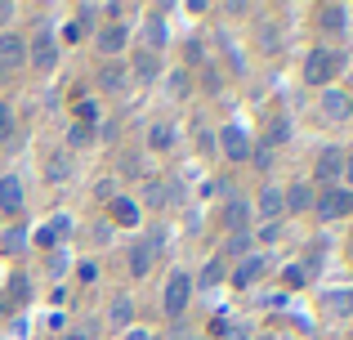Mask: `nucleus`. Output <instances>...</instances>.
Listing matches in <instances>:
<instances>
[{
  "mask_svg": "<svg viewBox=\"0 0 353 340\" xmlns=\"http://www.w3.org/2000/svg\"><path fill=\"white\" fill-rule=\"evenodd\" d=\"M27 59H32V68H41V72H50L54 63H59V41L50 36V23H41V27H36V36H32V50H27Z\"/></svg>",
  "mask_w": 353,
  "mask_h": 340,
  "instance_id": "nucleus-1",
  "label": "nucleus"
},
{
  "mask_svg": "<svg viewBox=\"0 0 353 340\" xmlns=\"http://www.w3.org/2000/svg\"><path fill=\"white\" fill-rule=\"evenodd\" d=\"M336 68H340V54H331V50H313V54H309V63H304V81H309V86H327V81L336 77Z\"/></svg>",
  "mask_w": 353,
  "mask_h": 340,
  "instance_id": "nucleus-2",
  "label": "nucleus"
},
{
  "mask_svg": "<svg viewBox=\"0 0 353 340\" xmlns=\"http://www.w3.org/2000/svg\"><path fill=\"white\" fill-rule=\"evenodd\" d=\"M188 296H192V282H188V273H170V282H165V296H161L165 314H170V318H179L183 309H188Z\"/></svg>",
  "mask_w": 353,
  "mask_h": 340,
  "instance_id": "nucleus-3",
  "label": "nucleus"
},
{
  "mask_svg": "<svg viewBox=\"0 0 353 340\" xmlns=\"http://www.w3.org/2000/svg\"><path fill=\"white\" fill-rule=\"evenodd\" d=\"M313 210H318L322 219H340V215H349V210H353V192L349 188H327Z\"/></svg>",
  "mask_w": 353,
  "mask_h": 340,
  "instance_id": "nucleus-4",
  "label": "nucleus"
},
{
  "mask_svg": "<svg viewBox=\"0 0 353 340\" xmlns=\"http://www.w3.org/2000/svg\"><path fill=\"white\" fill-rule=\"evenodd\" d=\"M349 112H353V99L345 94V90H327V94H322V117H327L331 126L349 121Z\"/></svg>",
  "mask_w": 353,
  "mask_h": 340,
  "instance_id": "nucleus-5",
  "label": "nucleus"
},
{
  "mask_svg": "<svg viewBox=\"0 0 353 340\" xmlns=\"http://www.w3.org/2000/svg\"><path fill=\"white\" fill-rule=\"evenodd\" d=\"M219 143H224V152L233 161H246L250 157V134L241 130V126H224V130H219Z\"/></svg>",
  "mask_w": 353,
  "mask_h": 340,
  "instance_id": "nucleus-6",
  "label": "nucleus"
},
{
  "mask_svg": "<svg viewBox=\"0 0 353 340\" xmlns=\"http://www.w3.org/2000/svg\"><path fill=\"white\" fill-rule=\"evenodd\" d=\"M264 269H268L264 255H241V260H237V273H233V282H237V287H250V282H255Z\"/></svg>",
  "mask_w": 353,
  "mask_h": 340,
  "instance_id": "nucleus-7",
  "label": "nucleus"
},
{
  "mask_svg": "<svg viewBox=\"0 0 353 340\" xmlns=\"http://www.w3.org/2000/svg\"><path fill=\"white\" fill-rule=\"evenodd\" d=\"M340 170H345V152H340V148H327L318 157V170H313V174H318V183H331Z\"/></svg>",
  "mask_w": 353,
  "mask_h": 340,
  "instance_id": "nucleus-8",
  "label": "nucleus"
},
{
  "mask_svg": "<svg viewBox=\"0 0 353 340\" xmlns=\"http://www.w3.org/2000/svg\"><path fill=\"white\" fill-rule=\"evenodd\" d=\"M18 206H23V183H18L14 174H5V179H0V210H5V215H14Z\"/></svg>",
  "mask_w": 353,
  "mask_h": 340,
  "instance_id": "nucleus-9",
  "label": "nucleus"
},
{
  "mask_svg": "<svg viewBox=\"0 0 353 340\" xmlns=\"http://www.w3.org/2000/svg\"><path fill=\"white\" fill-rule=\"evenodd\" d=\"M125 41H130V32L121 23L103 27V32H99V54H121V50H125Z\"/></svg>",
  "mask_w": 353,
  "mask_h": 340,
  "instance_id": "nucleus-10",
  "label": "nucleus"
},
{
  "mask_svg": "<svg viewBox=\"0 0 353 340\" xmlns=\"http://www.w3.org/2000/svg\"><path fill=\"white\" fill-rule=\"evenodd\" d=\"M152 255H157L152 242H134V246H130V273H134V278H143V273L152 269Z\"/></svg>",
  "mask_w": 353,
  "mask_h": 340,
  "instance_id": "nucleus-11",
  "label": "nucleus"
},
{
  "mask_svg": "<svg viewBox=\"0 0 353 340\" xmlns=\"http://www.w3.org/2000/svg\"><path fill=\"white\" fill-rule=\"evenodd\" d=\"M23 54H27V41H23V36H14V32L0 36V63H23Z\"/></svg>",
  "mask_w": 353,
  "mask_h": 340,
  "instance_id": "nucleus-12",
  "label": "nucleus"
},
{
  "mask_svg": "<svg viewBox=\"0 0 353 340\" xmlns=\"http://www.w3.org/2000/svg\"><path fill=\"white\" fill-rule=\"evenodd\" d=\"M282 206H291V210H309V206H313V188H309V183H291V188L282 192Z\"/></svg>",
  "mask_w": 353,
  "mask_h": 340,
  "instance_id": "nucleus-13",
  "label": "nucleus"
},
{
  "mask_svg": "<svg viewBox=\"0 0 353 340\" xmlns=\"http://www.w3.org/2000/svg\"><path fill=\"white\" fill-rule=\"evenodd\" d=\"M318 23L331 27V32H340V27L349 23V9H345V5H322V9H318Z\"/></svg>",
  "mask_w": 353,
  "mask_h": 340,
  "instance_id": "nucleus-14",
  "label": "nucleus"
},
{
  "mask_svg": "<svg viewBox=\"0 0 353 340\" xmlns=\"http://www.w3.org/2000/svg\"><path fill=\"white\" fill-rule=\"evenodd\" d=\"M157 72H161V68H157V54H152V50L134 54V77H139V81H157Z\"/></svg>",
  "mask_w": 353,
  "mask_h": 340,
  "instance_id": "nucleus-15",
  "label": "nucleus"
},
{
  "mask_svg": "<svg viewBox=\"0 0 353 340\" xmlns=\"http://www.w3.org/2000/svg\"><path fill=\"white\" fill-rule=\"evenodd\" d=\"M246 224H250V206H246L241 197H233V201H228V228H233V233H241Z\"/></svg>",
  "mask_w": 353,
  "mask_h": 340,
  "instance_id": "nucleus-16",
  "label": "nucleus"
},
{
  "mask_svg": "<svg viewBox=\"0 0 353 340\" xmlns=\"http://www.w3.org/2000/svg\"><path fill=\"white\" fill-rule=\"evenodd\" d=\"M148 143H152V152H170L174 148V126H152Z\"/></svg>",
  "mask_w": 353,
  "mask_h": 340,
  "instance_id": "nucleus-17",
  "label": "nucleus"
},
{
  "mask_svg": "<svg viewBox=\"0 0 353 340\" xmlns=\"http://www.w3.org/2000/svg\"><path fill=\"white\" fill-rule=\"evenodd\" d=\"M99 86H103L108 94H117V90H125V72H121V68H112V63H108V68L99 72Z\"/></svg>",
  "mask_w": 353,
  "mask_h": 340,
  "instance_id": "nucleus-18",
  "label": "nucleus"
},
{
  "mask_svg": "<svg viewBox=\"0 0 353 340\" xmlns=\"http://www.w3.org/2000/svg\"><path fill=\"white\" fill-rule=\"evenodd\" d=\"M130 309H134V305H130V296H117V300H112V309H108V323L125 327V323H130Z\"/></svg>",
  "mask_w": 353,
  "mask_h": 340,
  "instance_id": "nucleus-19",
  "label": "nucleus"
},
{
  "mask_svg": "<svg viewBox=\"0 0 353 340\" xmlns=\"http://www.w3.org/2000/svg\"><path fill=\"white\" fill-rule=\"evenodd\" d=\"M259 210H264V215H277V210H282V188H264L259 192Z\"/></svg>",
  "mask_w": 353,
  "mask_h": 340,
  "instance_id": "nucleus-20",
  "label": "nucleus"
},
{
  "mask_svg": "<svg viewBox=\"0 0 353 340\" xmlns=\"http://www.w3.org/2000/svg\"><path fill=\"white\" fill-rule=\"evenodd\" d=\"M112 219H117V224H134V219H139V210L130 206L125 197H117V201H112Z\"/></svg>",
  "mask_w": 353,
  "mask_h": 340,
  "instance_id": "nucleus-21",
  "label": "nucleus"
},
{
  "mask_svg": "<svg viewBox=\"0 0 353 340\" xmlns=\"http://www.w3.org/2000/svg\"><path fill=\"white\" fill-rule=\"evenodd\" d=\"M63 233H68V219H50V224L41 228V237H36V242H45V246H50V242H59Z\"/></svg>",
  "mask_w": 353,
  "mask_h": 340,
  "instance_id": "nucleus-22",
  "label": "nucleus"
},
{
  "mask_svg": "<svg viewBox=\"0 0 353 340\" xmlns=\"http://www.w3.org/2000/svg\"><path fill=\"white\" fill-rule=\"evenodd\" d=\"M165 41H170V36H165V23H157V18H152V23H148V45H152V54L161 50Z\"/></svg>",
  "mask_w": 353,
  "mask_h": 340,
  "instance_id": "nucleus-23",
  "label": "nucleus"
},
{
  "mask_svg": "<svg viewBox=\"0 0 353 340\" xmlns=\"http://www.w3.org/2000/svg\"><path fill=\"white\" fill-rule=\"evenodd\" d=\"M68 174H72V157H63V152H59V157L50 161V179L59 183V179H68Z\"/></svg>",
  "mask_w": 353,
  "mask_h": 340,
  "instance_id": "nucleus-24",
  "label": "nucleus"
},
{
  "mask_svg": "<svg viewBox=\"0 0 353 340\" xmlns=\"http://www.w3.org/2000/svg\"><path fill=\"white\" fill-rule=\"evenodd\" d=\"M250 161H255L259 170H268V166H273V143H259V148H250Z\"/></svg>",
  "mask_w": 353,
  "mask_h": 340,
  "instance_id": "nucleus-25",
  "label": "nucleus"
},
{
  "mask_svg": "<svg viewBox=\"0 0 353 340\" xmlns=\"http://www.w3.org/2000/svg\"><path fill=\"white\" fill-rule=\"evenodd\" d=\"M268 139H273V143H286V139H291V121H286V117H277V121L268 126Z\"/></svg>",
  "mask_w": 353,
  "mask_h": 340,
  "instance_id": "nucleus-26",
  "label": "nucleus"
},
{
  "mask_svg": "<svg viewBox=\"0 0 353 340\" xmlns=\"http://www.w3.org/2000/svg\"><path fill=\"white\" fill-rule=\"evenodd\" d=\"M143 197L152 201V206H165V183H157V179H148L143 183Z\"/></svg>",
  "mask_w": 353,
  "mask_h": 340,
  "instance_id": "nucleus-27",
  "label": "nucleus"
},
{
  "mask_svg": "<svg viewBox=\"0 0 353 340\" xmlns=\"http://www.w3.org/2000/svg\"><path fill=\"white\" fill-rule=\"evenodd\" d=\"M165 86H170L174 99H183V94H188V72H170V81H165Z\"/></svg>",
  "mask_w": 353,
  "mask_h": 340,
  "instance_id": "nucleus-28",
  "label": "nucleus"
},
{
  "mask_svg": "<svg viewBox=\"0 0 353 340\" xmlns=\"http://www.w3.org/2000/svg\"><path fill=\"white\" fill-rule=\"evenodd\" d=\"M219 278H224V264H219V260H210L206 269H201V287H215Z\"/></svg>",
  "mask_w": 353,
  "mask_h": 340,
  "instance_id": "nucleus-29",
  "label": "nucleus"
},
{
  "mask_svg": "<svg viewBox=\"0 0 353 340\" xmlns=\"http://www.w3.org/2000/svg\"><path fill=\"white\" fill-rule=\"evenodd\" d=\"M228 251H233V255H246V251H250V233H246V228L228 237Z\"/></svg>",
  "mask_w": 353,
  "mask_h": 340,
  "instance_id": "nucleus-30",
  "label": "nucleus"
},
{
  "mask_svg": "<svg viewBox=\"0 0 353 340\" xmlns=\"http://www.w3.org/2000/svg\"><path fill=\"white\" fill-rule=\"evenodd\" d=\"M9 130H14V117H9V108L5 103H0V139H5V134Z\"/></svg>",
  "mask_w": 353,
  "mask_h": 340,
  "instance_id": "nucleus-31",
  "label": "nucleus"
},
{
  "mask_svg": "<svg viewBox=\"0 0 353 340\" xmlns=\"http://www.w3.org/2000/svg\"><path fill=\"white\" fill-rule=\"evenodd\" d=\"M72 143H90V126H72Z\"/></svg>",
  "mask_w": 353,
  "mask_h": 340,
  "instance_id": "nucleus-32",
  "label": "nucleus"
},
{
  "mask_svg": "<svg viewBox=\"0 0 353 340\" xmlns=\"http://www.w3.org/2000/svg\"><path fill=\"white\" fill-rule=\"evenodd\" d=\"M23 242H27V233H9L5 246H9V251H23Z\"/></svg>",
  "mask_w": 353,
  "mask_h": 340,
  "instance_id": "nucleus-33",
  "label": "nucleus"
},
{
  "mask_svg": "<svg viewBox=\"0 0 353 340\" xmlns=\"http://www.w3.org/2000/svg\"><path fill=\"white\" fill-rule=\"evenodd\" d=\"M259 237H264V242H277V237H282V224H268V228H264Z\"/></svg>",
  "mask_w": 353,
  "mask_h": 340,
  "instance_id": "nucleus-34",
  "label": "nucleus"
},
{
  "mask_svg": "<svg viewBox=\"0 0 353 340\" xmlns=\"http://www.w3.org/2000/svg\"><path fill=\"white\" fill-rule=\"evenodd\" d=\"M286 282H291V287H304V269H286Z\"/></svg>",
  "mask_w": 353,
  "mask_h": 340,
  "instance_id": "nucleus-35",
  "label": "nucleus"
},
{
  "mask_svg": "<svg viewBox=\"0 0 353 340\" xmlns=\"http://www.w3.org/2000/svg\"><path fill=\"white\" fill-rule=\"evenodd\" d=\"M125 340H152V332H143V327H134V332H125Z\"/></svg>",
  "mask_w": 353,
  "mask_h": 340,
  "instance_id": "nucleus-36",
  "label": "nucleus"
},
{
  "mask_svg": "<svg viewBox=\"0 0 353 340\" xmlns=\"http://www.w3.org/2000/svg\"><path fill=\"white\" fill-rule=\"evenodd\" d=\"M9 18H14V5H5V0H0V23H9Z\"/></svg>",
  "mask_w": 353,
  "mask_h": 340,
  "instance_id": "nucleus-37",
  "label": "nucleus"
},
{
  "mask_svg": "<svg viewBox=\"0 0 353 340\" xmlns=\"http://www.w3.org/2000/svg\"><path fill=\"white\" fill-rule=\"evenodd\" d=\"M345 174H349V192H353V157L345 161Z\"/></svg>",
  "mask_w": 353,
  "mask_h": 340,
  "instance_id": "nucleus-38",
  "label": "nucleus"
},
{
  "mask_svg": "<svg viewBox=\"0 0 353 340\" xmlns=\"http://www.w3.org/2000/svg\"><path fill=\"white\" fill-rule=\"evenodd\" d=\"M63 340H85V336H81V332H72V336H63Z\"/></svg>",
  "mask_w": 353,
  "mask_h": 340,
  "instance_id": "nucleus-39",
  "label": "nucleus"
}]
</instances>
